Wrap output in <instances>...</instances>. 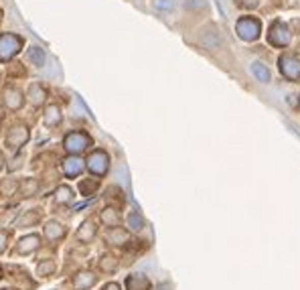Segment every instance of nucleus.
<instances>
[{"label":"nucleus","mask_w":300,"mask_h":290,"mask_svg":"<svg viewBox=\"0 0 300 290\" xmlns=\"http://www.w3.org/2000/svg\"><path fill=\"white\" fill-rule=\"evenodd\" d=\"M43 248V236L39 234H24L16 240L12 254L14 256H33Z\"/></svg>","instance_id":"1"},{"label":"nucleus","mask_w":300,"mask_h":290,"mask_svg":"<svg viewBox=\"0 0 300 290\" xmlns=\"http://www.w3.org/2000/svg\"><path fill=\"white\" fill-rule=\"evenodd\" d=\"M67 234H69L67 231V225L61 223V221H57V219H49L43 225V240L49 242L51 246H59L67 238Z\"/></svg>","instance_id":"2"},{"label":"nucleus","mask_w":300,"mask_h":290,"mask_svg":"<svg viewBox=\"0 0 300 290\" xmlns=\"http://www.w3.org/2000/svg\"><path fill=\"white\" fill-rule=\"evenodd\" d=\"M100 278H102V276H100L96 270H92V268H81V270H77V272L73 274V278H71V288L92 290L98 286Z\"/></svg>","instance_id":"3"},{"label":"nucleus","mask_w":300,"mask_h":290,"mask_svg":"<svg viewBox=\"0 0 300 290\" xmlns=\"http://www.w3.org/2000/svg\"><path fill=\"white\" fill-rule=\"evenodd\" d=\"M63 146H65V150L69 152V154H81V152H85L89 146H92V138L85 134V132H79V130H73V132H69L65 138H63Z\"/></svg>","instance_id":"4"},{"label":"nucleus","mask_w":300,"mask_h":290,"mask_svg":"<svg viewBox=\"0 0 300 290\" xmlns=\"http://www.w3.org/2000/svg\"><path fill=\"white\" fill-rule=\"evenodd\" d=\"M85 166L92 175H98V177H104L108 170H110V156L106 150H94L87 160H85Z\"/></svg>","instance_id":"5"},{"label":"nucleus","mask_w":300,"mask_h":290,"mask_svg":"<svg viewBox=\"0 0 300 290\" xmlns=\"http://www.w3.org/2000/svg\"><path fill=\"white\" fill-rule=\"evenodd\" d=\"M98 223H96V219H92V217H87V219H83L81 223H79V227H77V231H75V242L79 244V246H92L94 242H96V238H98Z\"/></svg>","instance_id":"6"},{"label":"nucleus","mask_w":300,"mask_h":290,"mask_svg":"<svg viewBox=\"0 0 300 290\" xmlns=\"http://www.w3.org/2000/svg\"><path fill=\"white\" fill-rule=\"evenodd\" d=\"M132 242V231H128V227L116 225V227H108L106 231V244L112 248H126Z\"/></svg>","instance_id":"7"},{"label":"nucleus","mask_w":300,"mask_h":290,"mask_svg":"<svg viewBox=\"0 0 300 290\" xmlns=\"http://www.w3.org/2000/svg\"><path fill=\"white\" fill-rule=\"evenodd\" d=\"M28 136H31V132H28V128L24 124H14L6 134V146L10 150H20L28 142Z\"/></svg>","instance_id":"8"},{"label":"nucleus","mask_w":300,"mask_h":290,"mask_svg":"<svg viewBox=\"0 0 300 290\" xmlns=\"http://www.w3.org/2000/svg\"><path fill=\"white\" fill-rule=\"evenodd\" d=\"M199 43H201L205 49L215 51V49H219V47L223 45V39H221V35L217 33L215 26H205V28H201V33H199Z\"/></svg>","instance_id":"9"},{"label":"nucleus","mask_w":300,"mask_h":290,"mask_svg":"<svg viewBox=\"0 0 300 290\" xmlns=\"http://www.w3.org/2000/svg\"><path fill=\"white\" fill-rule=\"evenodd\" d=\"M118 268H120V262H118V258H116L114 254H102V256L98 258L96 272H98L100 276H112V274L118 272Z\"/></svg>","instance_id":"10"},{"label":"nucleus","mask_w":300,"mask_h":290,"mask_svg":"<svg viewBox=\"0 0 300 290\" xmlns=\"http://www.w3.org/2000/svg\"><path fill=\"white\" fill-rule=\"evenodd\" d=\"M237 33L244 41H256L260 37V22L256 18H242L237 22Z\"/></svg>","instance_id":"11"},{"label":"nucleus","mask_w":300,"mask_h":290,"mask_svg":"<svg viewBox=\"0 0 300 290\" xmlns=\"http://www.w3.org/2000/svg\"><path fill=\"white\" fill-rule=\"evenodd\" d=\"M292 35L288 31V26H284V22H274L270 28V43L276 47H286L290 43Z\"/></svg>","instance_id":"12"},{"label":"nucleus","mask_w":300,"mask_h":290,"mask_svg":"<svg viewBox=\"0 0 300 290\" xmlns=\"http://www.w3.org/2000/svg\"><path fill=\"white\" fill-rule=\"evenodd\" d=\"M280 71L284 73V77L298 81L300 79V61L292 55H284L280 57Z\"/></svg>","instance_id":"13"},{"label":"nucleus","mask_w":300,"mask_h":290,"mask_svg":"<svg viewBox=\"0 0 300 290\" xmlns=\"http://www.w3.org/2000/svg\"><path fill=\"white\" fill-rule=\"evenodd\" d=\"M83 166H85L83 160L77 158V156H73V154L61 162V170H63V175H65L67 179H75V177H79L81 170H83Z\"/></svg>","instance_id":"14"},{"label":"nucleus","mask_w":300,"mask_h":290,"mask_svg":"<svg viewBox=\"0 0 300 290\" xmlns=\"http://www.w3.org/2000/svg\"><path fill=\"white\" fill-rule=\"evenodd\" d=\"M100 223L104 225V227H116V225H120L122 223V215H120V211H118V207H112V205H108V207H104L102 211H100Z\"/></svg>","instance_id":"15"},{"label":"nucleus","mask_w":300,"mask_h":290,"mask_svg":"<svg viewBox=\"0 0 300 290\" xmlns=\"http://www.w3.org/2000/svg\"><path fill=\"white\" fill-rule=\"evenodd\" d=\"M41 219H43L41 209H28V211H24V213L16 219L14 227H16V229H28V227H33V225L41 223Z\"/></svg>","instance_id":"16"},{"label":"nucleus","mask_w":300,"mask_h":290,"mask_svg":"<svg viewBox=\"0 0 300 290\" xmlns=\"http://www.w3.org/2000/svg\"><path fill=\"white\" fill-rule=\"evenodd\" d=\"M35 274H37L39 278H43V280L53 278V276L57 274V262H55L53 258H43V260H39V262H37V268H35Z\"/></svg>","instance_id":"17"},{"label":"nucleus","mask_w":300,"mask_h":290,"mask_svg":"<svg viewBox=\"0 0 300 290\" xmlns=\"http://www.w3.org/2000/svg\"><path fill=\"white\" fill-rule=\"evenodd\" d=\"M14 51H18V39L4 35L0 39V59H10L14 55Z\"/></svg>","instance_id":"18"},{"label":"nucleus","mask_w":300,"mask_h":290,"mask_svg":"<svg viewBox=\"0 0 300 290\" xmlns=\"http://www.w3.org/2000/svg\"><path fill=\"white\" fill-rule=\"evenodd\" d=\"M4 104H6L10 110H20L22 104H24V98H22V94H20L16 88H8V90L4 92Z\"/></svg>","instance_id":"19"},{"label":"nucleus","mask_w":300,"mask_h":290,"mask_svg":"<svg viewBox=\"0 0 300 290\" xmlns=\"http://www.w3.org/2000/svg\"><path fill=\"white\" fill-rule=\"evenodd\" d=\"M61 120H63L61 108H59L57 104H49V106H47V110H45V126L55 128V126H59V124H61Z\"/></svg>","instance_id":"20"},{"label":"nucleus","mask_w":300,"mask_h":290,"mask_svg":"<svg viewBox=\"0 0 300 290\" xmlns=\"http://www.w3.org/2000/svg\"><path fill=\"white\" fill-rule=\"evenodd\" d=\"M53 199H55V203H57V205H71V203L75 201V193H73V189H71V187L61 185V187H57V191H55Z\"/></svg>","instance_id":"21"},{"label":"nucleus","mask_w":300,"mask_h":290,"mask_svg":"<svg viewBox=\"0 0 300 290\" xmlns=\"http://www.w3.org/2000/svg\"><path fill=\"white\" fill-rule=\"evenodd\" d=\"M124 284L126 290H150V280L144 274H130Z\"/></svg>","instance_id":"22"},{"label":"nucleus","mask_w":300,"mask_h":290,"mask_svg":"<svg viewBox=\"0 0 300 290\" xmlns=\"http://www.w3.org/2000/svg\"><path fill=\"white\" fill-rule=\"evenodd\" d=\"M144 217L138 211H130L128 213V231H142L144 229Z\"/></svg>","instance_id":"23"},{"label":"nucleus","mask_w":300,"mask_h":290,"mask_svg":"<svg viewBox=\"0 0 300 290\" xmlns=\"http://www.w3.org/2000/svg\"><path fill=\"white\" fill-rule=\"evenodd\" d=\"M45 98H47V94H45V90H43L39 83L31 85V90H28V100H31L33 106H41Z\"/></svg>","instance_id":"24"},{"label":"nucleus","mask_w":300,"mask_h":290,"mask_svg":"<svg viewBox=\"0 0 300 290\" xmlns=\"http://www.w3.org/2000/svg\"><path fill=\"white\" fill-rule=\"evenodd\" d=\"M252 71H254V75H256L262 83H268V81H270V71H268V67H266L264 63L254 61V63H252Z\"/></svg>","instance_id":"25"},{"label":"nucleus","mask_w":300,"mask_h":290,"mask_svg":"<svg viewBox=\"0 0 300 290\" xmlns=\"http://www.w3.org/2000/svg\"><path fill=\"white\" fill-rule=\"evenodd\" d=\"M98 181L96 179H85V181H81V185H79V191H81V195H85V197H89V195H94L96 191H98Z\"/></svg>","instance_id":"26"},{"label":"nucleus","mask_w":300,"mask_h":290,"mask_svg":"<svg viewBox=\"0 0 300 290\" xmlns=\"http://www.w3.org/2000/svg\"><path fill=\"white\" fill-rule=\"evenodd\" d=\"M10 238H12V231L10 229H0V256H4L10 248Z\"/></svg>","instance_id":"27"},{"label":"nucleus","mask_w":300,"mask_h":290,"mask_svg":"<svg viewBox=\"0 0 300 290\" xmlns=\"http://www.w3.org/2000/svg\"><path fill=\"white\" fill-rule=\"evenodd\" d=\"M28 55H31V59H33V63H35L37 67H43V65H45V53H43L41 47H33V49L28 51Z\"/></svg>","instance_id":"28"},{"label":"nucleus","mask_w":300,"mask_h":290,"mask_svg":"<svg viewBox=\"0 0 300 290\" xmlns=\"http://www.w3.org/2000/svg\"><path fill=\"white\" fill-rule=\"evenodd\" d=\"M154 6L158 10H172L174 8V2L172 0H154Z\"/></svg>","instance_id":"29"},{"label":"nucleus","mask_w":300,"mask_h":290,"mask_svg":"<svg viewBox=\"0 0 300 290\" xmlns=\"http://www.w3.org/2000/svg\"><path fill=\"white\" fill-rule=\"evenodd\" d=\"M22 187H26V191H22V195H24V197H31V195L37 191V183H31V181H26Z\"/></svg>","instance_id":"30"},{"label":"nucleus","mask_w":300,"mask_h":290,"mask_svg":"<svg viewBox=\"0 0 300 290\" xmlns=\"http://www.w3.org/2000/svg\"><path fill=\"white\" fill-rule=\"evenodd\" d=\"M185 4L189 8H201V6H205V0H185Z\"/></svg>","instance_id":"31"},{"label":"nucleus","mask_w":300,"mask_h":290,"mask_svg":"<svg viewBox=\"0 0 300 290\" xmlns=\"http://www.w3.org/2000/svg\"><path fill=\"white\" fill-rule=\"evenodd\" d=\"M100 290H122V286L118 282H108V284H104Z\"/></svg>","instance_id":"32"},{"label":"nucleus","mask_w":300,"mask_h":290,"mask_svg":"<svg viewBox=\"0 0 300 290\" xmlns=\"http://www.w3.org/2000/svg\"><path fill=\"white\" fill-rule=\"evenodd\" d=\"M239 4L246 6V8H254V6H258V0H242Z\"/></svg>","instance_id":"33"},{"label":"nucleus","mask_w":300,"mask_h":290,"mask_svg":"<svg viewBox=\"0 0 300 290\" xmlns=\"http://www.w3.org/2000/svg\"><path fill=\"white\" fill-rule=\"evenodd\" d=\"M156 290H170V284H160Z\"/></svg>","instance_id":"34"},{"label":"nucleus","mask_w":300,"mask_h":290,"mask_svg":"<svg viewBox=\"0 0 300 290\" xmlns=\"http://www.w3.org/2000/svg\"><path fill=\"white\" fill-rule=\"evenodd\" d=\"M2 162H4V156L0 154V168H2Z\"/></svg>","instance_id":"35"},{"label":"nucleus","mask_w":300,"mask_h":290,"mask_svg":"<svg viewBox=\"0 0 300 290\" xmlns=\"http://www.w3.org/2000/svg\"><path fill=\"white\" fill-rule=\"evenodd\" d=\"M0 122H2V108H0Z\"/></svg>","instance_id":"36"}]
</instances>
